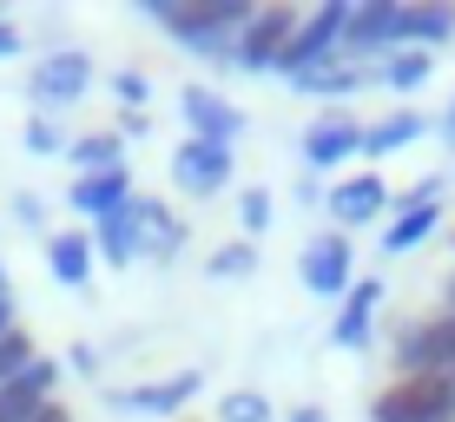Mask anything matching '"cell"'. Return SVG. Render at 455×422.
Listing matches in <instances>:
<instances>
[{
    "label": "cell",
    "mask_w": 455,
    "mask_h": 422,
    "mask_svg": "<svg viewBox=\"0 0 455 422\" xmlns=\"http://www.w3.org/2000/svg\"><path fill=\"white\" fill-rule=\"evenodd\" d=\"M146 13L179 46L205 53L212 67H231V46H238V34L251 27L258 7H251V0H146Z\"/></svg>",
    "instance_id": "6da1fadb"
},
{
    "label": "cell",
    "mask_w": 455,
    "mask_h": 422,
    "mask_svg": "<svg viewBox=\"0 0 455 422\" xmlns=\"http://www.w3.org/2000/svg\"><path fill=\"white\" fill-rule=\"evenodd\" d=\"M343 27H350V0H323V7H310L304 20H297V34H291V46H284V60H277V73L297 80V73L337 60V53H343Z\"/></svg>",
    "instance_id": "7a4b0ae2"
},
{
    "label": "cell",
    "mask_w": 455,
    "mask_h": 422,
    "mask_svg": "<svg viewBox=\"0 0 455 422\" xmlns=\"http://www.w3.org/2000/svg\"><path fill=\"white\" fill-rule=\"evenodd\" d=\"M370 422H455V377H403L370 402Z\"/></svg>",
    "instance_id": "3957f363"
},
{
    "label": "cell",
    "mask_w": 455,
    "mask_h": 422,
    "mask_svg": "<svg viewBox=\"0 0 455 422\" xmlns=\"http://www.w3.org/2000/svg\"><path fill=\"white\" fill-rule=\"evenodd\" d=\"M396 370L403 377H455V317H416L396 330Z\"/></svg>",
    "instance_id": "277c9868"
},
{
    "label": "cell",
    "mask_w": 455,
    "mask_h": 422,
    "mask_svg": "<svg viewBox=\"0 0 455 422\" xmlns=\"http://www.w3.org/2000/svg\"><path fill=\"white\" fill-rule=\"evenodd\" d=\"M291 34H297V13L291 7H258V13H251V27L238 34V46H231V67H238V73H277Z\"/></svg>",
    "instance_id": "5b68a950"
},
{
    "label": "cell",
    "mask_w": 455,
    "mask_h": 422,
    "mask_svg": "<svg viewBox=\"0 0 455 422\" xmlns=\"http://www.w3.org/2000/svg\"><path fill=\"white\" fill-rule=\"evenodd\" d=\"M304 271V291L310 297H350V271H356V251H350V231H317L297 258Z\"/></svg>",
    "instance_id": "8992f818"
},
{
    "label": "cell",
    "mask_w": 455,
    "mask_h": 422,
    "mask_svg": "<svg viewBox=\"0 0 455 422\" xmlns=\"http://www.w3.org/2000/svg\"><path fill=\"white\" fill-rule=\"evenodd\" d=\"M363 152V119L356 113H317L304 132V171L310 179H323V171H337L343 159H356Z\"/></svg>",
    "instance_id": "52a82bcc"
},
{
    "label": "cell",
    "mask_w": 455,
    "mask_h": 422,
    "mask_svg": "<svg viewBox=\"0 0 455 422\" xmlns=\"http://www.w3.org/2000/svg\"><path fill=\"white\" fill-rule=\"evenodd\" d=\"M179 113L192 126V139H205V146H238L244 139V113L212 86H179Z\"/></svg>",
    "instance_id": "ba28073f"
},
{
    "label": "cell",
    "mask_w": 455,
    "mask_h": 422,
    "mask_svg": "<svg viewBox=\"0 0 455 422\" xmlns=\"http://www.w3.org/2000/svg\"><path fill=\"white\" fill-rule=\"evenodd\" d=\"M172 185L185 198H218L231 185V146H205V139H185L172 152Z\"/></svg>",
    "instance_id": "9c48e42d"
},
{
    "label": "cell",
    "mask_w": 455,
    "mask_h": 422,
    "mask_svg": "<svg viewBox=\"0 0 455 422\" xmlns=\"http://www.w3.org/2000/svg\"><path fill=\"white\" fill-rule=\"evenodd\" d=\"M86 86H92V60L73 53V46L34 60V73H27V92H34L40 106H73V100H86Z\"/></svg>",
    "instance_id": "30bf717a"
},
{
    "label": "cell",
    "mask_w": 455,
    "mask_h": 422,
    "mask_svg": "<svg viewBox=\"0 0 455 422\" xmlns=\"http://www.w3.org/2000/svg\"><path fill=\"white\" fill-rule=\"evenodd\" d=\"M403 46V7L396 0H350V27H343V53H396Z\"/></svg>",
    "instance_id": "8fae6325"
},
{
    "label": "cell",
    "mask_w": 455,
    "mask_h": 422,
    "mask_svg": "<svg viewBox=\"0 0 455 422\" xmlns=\"http://www.w3.org/2000/svg\"><path fill=\"white\" fill-rule=\"evenodd\" d=\"M205 389L198 370H179V377H159V383H132V389H106V402L125 416H179L185 402Z\"/></svg>",
    "instance_id": "7c38bea8"
},
{
    "label": "cell",
    "mask_w": 455,
    "mask_h": 422,
    "mask_svg": "<svg viewBox=\"0 0 455 422\" xmlns=\"http://www.w3.org/2000/svg\"><path fill=\"white\" fill-rule=\"evenodd\" d=\"M92 251H100L106 264H139L146 258V211H139V192L125 198L119 211H106V218H92Z\"/></svg>",
    "instance_id": "4fadbf2b"
},
{
    "label": "cell",
    "mask_w": 455,
    "mask_h": 422,
    "mask_svg": "<svg viewBox=\"0 0 455 422\" xmlns=\"http://www.w3.org/2000/svg\"><path fill=\"white\" fill-rule=\"evenodd\" d=\"M323 211L337 218V231H356V225H376L389 211V185L376 171H356V179H337V192L323 198Z\"/></svg>",
    "instance_id": "5bb4252c"
},
{
    "label": "cell",
    "mask_w": 455,
    "mask_h": 422,
    "mask_svg": "<svg viewBox=\"0 0 455 422\" xmlns=\"http://www.w3.org/2000/svg\"><path fill=\"white\" fill-rule=\"evenodd\" d=\"M53 383H60V363L53 356H34L7 389H0V422H34L46 402H53Z\"/></svg>",
    "instance_id": "9a60e30c"
},
{
    "label": "cell",
    "mask_w": 455,
    "mask_h": 422,
    "mask_svg": "<svg viewBox=\"0 0 455 422\" xmlns=\"http://www.w3.org/2000/svg\"><path fill=\"white\" fill-rule=\"evenodd\" d=\"M376 304H383V284H376V277L350 284V297H343V310H337V323H331L337 350H370V343H376Z\"/></svg>",
    "instance_id": "2e32d148"
},
{
    "label": "cell",
    "mask_w": 455,
    "mask_h": 422,
    "mask_svg": "<svg viewBox=\"0 0 455 422\" xmlns=\"http://www.w3.org/2000/svg\"><path fill=\"white\" fill-rule=\"evenodd\" d=\"M291 86H297V92H310V100H350V92H363V86H370V67H356L350 53H337V60H323V67L297 73Z\"/></svg>",
    "instance_id": "e0dca14e"
},
{
    "label": "cell",
    "mask_w": 455,
    "mask_h": 422,
    "mask_svg": "<svg viewBox=\"0 0 455 422\" xmlns=\"http://www.w3.org/2000/svg\"><path fill=\"white\" fill-rule=\"evenodd\" d=\"M132 198V165H113V171H92V179H73V211L80 218H106Z\"/></svg>",
    "instance_id": "ac0fdd59"
},
{
    "label": "cell",
    "mask_w": 455,
    "mask_h": 422,
    "mask_svg": "<svg viewBox=\"0 0 455 422\" xmlns=\"http://www.w3.org/2000/svg\"><path fill=\"white\" fill-rule=\"evenodd\" d=\"M46 264H53V277L67 291H80L92 277V231H53L46 238Z\"/></svg>",
    "instance_id": "d6986e66"
},
{
    "label": "cell",
    "mask_w": 455,
    "mask_h": 422,
    "mask_svg": "<svg viewBox=\"0 0 455 422\" xmlns=\"http://www.w3.org/2000/svg\"><path fill=\"white\" fill-rule=\"evenodd\" d=\"M429 73H435V60L422 53V46H396V53H383L370 67V80L389 86V92H416V86H429Z\"/></svg>",
    "instance_id": "ffe728a7"
},
{
    "label": "cell",
    "mask_w": 455,
    "mask_h": 422,
    "mask_svg": "<svg viewBox=\"0 0 455 422\" xmlns=\"http://www.w3.org/2000/svg\"><path fill=\"white\" fill-rule=\"evenodd\" d=\"M422 132H429V119H422V113H383L376 126H363V159H389V152L416 146Z\"/></svg>",
    "instance_id": "44dd1931"
},
{
    "label": "cell",
    "mask_w": 455,
    "mask_h": 422,
    "mask_svg": "<svg viewBox=\"0 0 455 422\" xmlns=\"http://www.w3.org/2000/svg\"><path fill=\"white\" fill-rule=\"evenodd\" d=\"M443 231V205H416V211H396L389 218V231H383V258H403V251H416L422 238H435Z\"/></svg>",
    "instance_id": "7402d4cb"
},
{
    "label": "cell",
    "mask_w": 455,
    "mask_h": 422,
    "mask_svg": "<svg viewBox=\"0 0 455 422\" xmlns=\"http://www.w3.org/2000/svg\"><path fill=\"white\" fill-rule=\"evenodd\" d=\"M455 40V7H429V0H422V7H403V46H422V53H429V46H449Z\"/></svg>",
    "instance_id": "603a6c76"
},
{
    "label": "cell",
    "mask_w": 455,
    "mask_h": 422,
    "mask_svg": "<svg viewBox=\"0 0 455 422\" xmlns=\"http://www.w3.org/2000/svg\"><path fill=\"white\" fill-rule=\"evenodd\" d=\"M67 165L80 171V179L125 165V146H119V132H86V139H67Z\"/></svg>",
    "instance_id": "cb8c5ba5"
},
{
    "label": "cell",
    "mask_w": 455,
    "mask_h": 422,
    "mask_svg": "<svg viewBox=\"0 0 455 422\" xmlns=\"http://www.w3.org/2000/svg\"><path fill=\"white\" fill-rule=\"evenodd\" d=\"M139 211H146V258H179L185 251V225L172 218L165 198H139Z\"/></svg>",
    "instance_id": "d4e9b609"
},
{
    "label": "cell",
    "mask_w": 455,
    "mask_h": 422,
    "mask_svg": "<svg viewBox=\"0 0 455 422\" xmlns=\"http://www.w3.org/2000/svg\"><path fill=\"white\" fill-rule=\"evenodd\" d=\"M271 218H277V198H271V185H244V192H238V225H244V238L271 231Z\"/></svg>",
    "instance_id": "484cf974"
},
{
    "label": "cell",
    "mask_w": 455,
    "mask_h": 422,
    "mask_svg": "<svg viewBox=\"0 0 455 422\" xmlns=\"http://www.w3.org/2000/svg\"><path fill=\"white\" fill-rule=\"evenodd\" d=\"M205 271H212V277H251V271H258V244H251V238H238V244H218Z\"/></svg>",
    "instance_id": "4316f807"
},
{
    "label": "cell",
    "mask_w": 455,
    "mask_h": 422,
    "mask_svg": "<svg viewBox=\"0 0 455 422\" xmlns=\"http://www.w3.org/2000/svg\"><path fill=\"white\" fill-rule=\"evenodd\" d=\"M218 422H277L271 402L258 396V389H231L225 402H218Z\"/></svg>",
    "instance_id": "83f0119b"
},
{
    "label": "cell",
    "mask_w": 455,
    "mask_h": 422,
    "mask_svg": "<svg viewBox=\"0 0 455 422\" xmlns=\"http://www.w3.org/2000/svg\"><path fill=\"white\" fill-rule=\"evenodd\" d=\"M113 92H119V106H125V113H146V100H152V80H146L139 67H119V73H113Z\"/></svg>",
    "instance_id": "f1b7e54d"
},
{
    "label": "cell",
    "mask_w": 455,
    "mask_h": 422,
    "mask_svg": "<svg viewBox=\"0 0 455 422\" xmlns=\"http://www.w3.org/2000/svg\"><path fill=\"white\" fill-rule=\"evenodd\" d=\"M34 363V343H27V330H13V337H0V389H7L20 370Z\"/></svg>",
    "instance_id": "f546056e"
},
{
    "label": "cell",
    "mask_w": 455,
    "mask_h": 422,
    "mask_svg": "<svg viewBox=\"0 0 455 422\" xmlns=\"http://www.w3.org/2000/svg\"><path fill=\"white\" fill-rule=\"evenodd\" d=\"M27 152H67V132H60L53 113H34V119H27Z\"/></svg>",
    "instance_id": "4dcf8cb0"
},
{
    "label": "cell",
    "mask_w": 455,
    "mask_h": 422,
    "mask_svg": "<svg viewBox=\"0 0 455 422\" xmlns=\"http://www.w3.org/2000/svg\"><path fill=\"white\" fill-rule=\"evenodd\" d=\"M40 192H13V218H20V225H40Z\"/></svg>",
    "instance_id": "1f68e13d"
},
{
    "label": "cell",
    "mask_w": 455,
    "mask_h": 422,
    "mask_svg": "<svg viewBox=\"0 0 455 422\" xmlns=\"http://www.w3.org/2000/svg\"><path fill=\"white\" fill-rule=\"evenodd\" d=\"M113 132H119V146H125V139H146V132H152V119H146V113H125Z\"/></svg>",
    "instance_id": "d6a6232c"
},
{
    "label": "cell",
    "mask_w": 455,
    "mask_h": 422,
    "mask_svg": "<svg viewBox=\"0 0 455 422\" xmlns=\"http://www.w3.org/2000/svg\"><path fill=\"white\" fill-rule=\"evenodd\" d=\"M13 53H20V27L0 20V60H13Z\"/></svg>",
    "instance_id": "836d02e7"
},
{
    "label": "cell",
    "mask_w": 455,
    "mask_h": 422,
    "mask_svg": "<svg viewBox=\"0 0 455 422\" xmlns=\"http://www.w3.org/2000/svg\"><path fill=\"white\" fill-rule=\"evenodd\" d=\"M67 363H73V370H80V377H92V370H100V350H86V343H80V350H73V356H67Z\"/></svg>",
    "instance_id": "e575fe53"
},
{
    "label": "cell",
    "mask_w": 455,
    "mask_h": 422,
    "mask_svg": "<svg viewBox=\"0 0 455 422\" xmlns=\"http://www.w3.org/2000/svg\"><path fill=\"white\" fill-rule=\"evenodd\" d=\"M284 422H331V416H323V410H317V402H304V410H291Z\"/></svg>",
    "instance_id": "d590c367"
},
{
    "label": "cell",
    "mask_w": 455,
    "mask_h": 422,
    "mask_svg": "<svg viewBox=\"0 0 455 422\" xmlns=\"http://www.w3.org/2000/svg\"><path fill=\"white\" fill-rule=\"evenodd\" d=\"M435 132H443V146H455V100H449V113L435 119Z\"/></svg>",
    "instance_id": "8d00e7d4"
},
{
    "label": "cell",
    "mask_w": 455,
    "mask_h": 422,
    "mask_svg": "<svg viewBox=\"0 0 455 422\" xmlns=\"http://www.w3.org/2000/svg\"><path fill=\"white\" fill-rule=\"evenodd\" d=\"M0 337H13V297H0Z\"/></svg>",
    "instance_id": "74e56055"
},
{
    "label": "cell",
    "mask_w": 455,
    "mask_h": 422,
    "mask_svg": "<svg viewBox=\"0 0 455 422\" xmlns=\"http://www.w3.org/2000/svg\"><path fill=\"white\" fill-rule=\"evenodd\" d=\"M34 422H73V416H67V410H60V402H46V410H40Z\"/></svg>",
    "instance_id": "f35d334b"
},
{
    "label": "cell",
    "mask_w": 455,
    "mask_h": 422,
    "mask_svg": "<svg viewBox=\"0 0 455 422\" xmlns=\"http://www.w3.org/2000/svg\"><path fill=\"white\" fill-rule=\"evenodd\" d=\"M449 317H455V277H449Z\"/></svg>",
    "instance_id": "ab89813d"
},
{
    "label": "cell",
    "mask_w": 455,
    "mask_h": 422,
    "mask_svg": "<svg viewBox=\"0 0 455 422\" xmlns=\"http://www.w3.org/2000/svg\"><path fill=\"white\" fill-rule=\"evenodd\" d=\"M0 297H7V271H0Z\"/></svg>",
    "instance_id": "60d3db41"
}]
</instances>
